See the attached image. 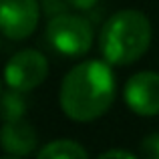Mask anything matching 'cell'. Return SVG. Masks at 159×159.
I'll return each instance as SVG.
<instances>
[{
  "instance_id": "obj_6",
  "label": "cell",
  "mask_w": 159,
  "mask_h": 159,
  "mask_svg": "<svg viewBox=\"0 0 159 159\" xmlns=\"http://www.w3.org/2000/svg\"><path fill=\"white\" fill-rule=\"evenodd\" d=\"M123 101L139 117L159 115V73L139 70L125 83Z\"/></svg>"
},
{
  "instance_id": "obj_7",
  "label": "cell",
  "mask_w": 159,
  "mask_h": 159,
  "mask_svg": "<svg viewBox=\"0 0 159 159\" xmlns=\"http://www.w3.org/2000/svg\"><path fill=\"white\" fill-rule=\"evenodd\" d=\"M2 149L10 155L26 157L36 149V131L26 119L4 121L2 125Z\"/></svg>"
},
{
  "instance_id": "obj_1",
  "label": "cell",
  "mask_w": 159,
  "mask_h": 159,
  "mask_svg": "<svg viewBox=\"0 0 159 159\" xmlns=\"http://www.w3.org/2000/svg\"><path fill=\"white\" fill-rule=\"evenodd\" d=\"M115 101V75L107 61H83L65 75L58 105L69 119L91 123L103 117Z\"/></svg>"
},
{
  "instance_id": "obj_11",
  "label": "cell",
  "mask_w": 159,
  "mask_h": 159,
  "mask_svg": "<svg viewBox=\"0 0 159 159\" xmlns=\"http://www.w3.org/2000/svg\"><path fill=\"white\" fill-rule=\"evenodd\" d=\"M40 8H43V12L48 16V18L58 16V14H65V12H70L69 0H40Z\"/></svg>"
},
{
  "instance_id": "obj_10",
  "label": "cell",
  "mask_w": 159,
  "mask_h": 159,
  "mask_svg": "<svg viewBox=\"0 0 159 159\" xmlns=\"http://www.w3.org/2000/svg\"><path fill=\"white\" fill-rule=\"evenodd\" d=\"M139 159H159V133H149L141 139Z\"/></svg>"
},
{
  "instance_id": "obj_14",
  "label": "cell",
  "mask_w": 159,
  "mask_h": 159,
  "mask_svg": "<svg viewBox=\"0 0 159 159\" xmlns=\"http://www.w3.org/2000/svg\"><path fill=\"white\" fill-rule=\"evenodd\" d=\"M2 159H22V157H18V155H10V153H6Z\"/></svg>"
},
{
  "instance_id": "obj_13",
  "label": "cell",
  "mask_w": 159,
  "mask_h": 159,
  "mask_svg": "<svg viewBox=\"0 0 159 159\" xmlns=\"http://www.w3.org/2000/svg\"><path fill=\"white\" fill-rule=\"evenodd\" d=\"M97 2L99 0H69L70 8H75V10H91Z\"/></svg>"
},
{
  "instance_id": "obj_8",
  "label": "cell",
  "mask_w": 159,
  "mask_h": 159,
  "mask_svg": "<svg viewBox=\"0 0 159 159\" xmlns=\"http://www.w3.org/2000/svg\"><path fill=\"white\" fill-rule=\"evenodd\" d=\"M36 159H89V153L73 139H54L40 149Z\"/></svg>"
},
{
  "instance_id": "obj_5",
  "label": "cell",
  "mask_w": 159,
  "mask_h": 159,
  "mask_svg": "<svg viewBox=\"0 0 159 159\" xmlns=\"http://www.w3.org/2000/svg\"><path fill=\"white\" fill-rule=\"evenodd\" d=\"M40 0H0V26L8 40L32 36L40 20Z\"/></svg>"
},
{
  "instance_id": "obj_12",
  "label": "cell",
  "mask_w": 159,
  "mask_h": 159,
  "mask_svg": "<svg viewBox=\"0 0 159 159\" xmlns=\"http://www.w3.org/2000/svg\"><path fill=\"white\" fill-rule=\"evenodd\" d=\"M97 159H139V157L129 153V151H125V149H109V151L101 153Z\"/></svg>"
},
{
  "instance_id": "obj_2",
  "label": "cell",
  "mask_w": 159,
  "mask_h": 159,
  "mask_svg": "<svg viewBox=\"0 0 159 159\" xmlns=\"http://www.w3.org/2000/svg\"><path fill=\"white\" fill-rule=\"evenodd\" d=\"M151 22L141 10L123 8L105 20L99 30V51L111 66L137 62L151 44Z\"/></svg>"
},
{
  "instance_id": "obj_4",
  "label": "cell",
  "mask_w": 159,
  "mask_h": 159,
  "mask_svg": "<svg viewBox=\"0 0 159 159\" xmlns=\"http://www.w3.org/2000/svg\"><path fill=\"white\" fill-rule=\"evenodd\" d=\"M48 77V61L40 51L24 48L12 54L4 69V81L8 89L28 93L40 87Z\"/></svg>"
},
{
  "instance_id": "obj_9",
  "label": "cell",
  "mask_w": 159,
  "mask_h": 159,
  "mask_svg": "<svg viewBox=\"0 0 159 159\" xmlns=\"http://www.w3.org/2000/svg\"><path fill=\"white\" fill-rule=\"evenodd\" d=\"M26 115V99L24 93L14 89H6L2 93V121L24 119Z\"/></svg>"
},
{
  "instance_id": "obj_3",
  "label": "cell",
  "mask_w": 159,
  "mask_h": 159,
  "mask_svg": "<svg viewBox=\"0 0 159 159\" xmlns=\"http://www.w3.org/2000/svg\"><path fill=\"white\" fill-rule=\"evenodd\" d=\"M47 40L54 51L65 57H83L95 43V28L85 16L65 12L48 18Z\"/></svg>"
}]
</instances>
